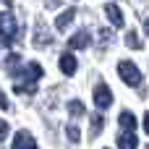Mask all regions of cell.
I'll return each mask as SVG.
<instances>
[{
	"label": "cell",
	"instance_id": "cell-20",
	"mask_svg": "<svg viewBox=\"0 0 149 149\" xmlns=\"http://www.w3.org/2000/svg\"><path fill=\"white\" fill-rule=\"evenodd\" d=\"M147 149H149V147H147Z\"/></svg>",
	"mask_w": 149,
	"mask_h": 149
},
{
	"label": "cell",
	"instance_id": "cell-5",
	"mask_svg": "<svg viewBox=\"0 0 149 149\" xmlns=\"http://www.w3.org/2000/svg\"><path fill=\"white\" fill-rule=\"evenodd\" d=\"M58 65H60V71H63L65 76H73V73H76V68H79V63H76L73 52H63V55H60V60H58Z\"/></svg>",
	"mask_w": 149,
	"mask_h": 149
},
{
	"label": "cell",
	"instance_id": "cell-16",
	"mask_svg": "<svg viewBox=\"0 0 149 149\" xmlns=\"http://www.w3.org/2000/svg\"><path fill=\"white\" fill-rule=\"evenodd\" d=\"M113 42V31L110 29H100V45L105 47V45H110Z\"/></svg>",
	"mask_w": 149,
	"mask_h": 149
},
{
	"label": "cell",
	"instance_id": "cell-18",
	"mask_svg": "<svg viewBox=\"0 0 149 149\" xmlns=\"http://www.w3.org/2000/svg\"><path fill=\"white\" fill-rule=\"evenodd\" d=\"M144 131H147V134H149V113H147V115H144Z\"/></svg>",
	"mask_w": 149,
	"mask_h": 149
},
{
	"label": "cell",
	"instance_id": "cell-12",
	"mask_svg": "<svg viewBox=\"0 0 149 149\" xmlns=\"http://www.w3.org/2000/svg\"><path fill=\"white\" fill-rule=\"evenodd\" d=\"M118 123H120V126H123L126 131H134V128H136V118H134V115H131L128 110H123V113H120Z\"/></svg>",
	"mask_w": 149,
	"mask_h": 149
},
{
	"label": "cell",
	"instance_id": "cell-4",
	"mask_svg": "<svg viewBox=\"0 0 149 149\" xmlns=\"http://www.w3.org/2000/svg\"><path fill=\"white\" fill-rule=\"evenodd\" d=\"M94 105H97L100 110H107V107L113 105V92H110V86H105V84H97V86H94Z\"/></svg>",
	"mask_w": 149,
	"mask_h": 149
},
{
	"label": "cell",
	"instance_id": "cell-6",
	"mask_svg": "<svg viewBox=\"0 0 149 149\" xmlns=\"http://www.w3.org/2000/svg\"><path fill=\"white\" fill-rule=\"evenodd\" d=\"M13 149H37V141H34V136H31V134L18 131V134H16V139H13Z\"/></svg>",
	"mask_w": 149,
	"mask_h": 149
},
{
	"label": "cell",
	"instance_id": "cell-14",
	"mask_svg": "<svg viewBox=\"0 0 149 149\" xmlns=\"http://www.w3.org/2000/svg\"><path fill=\"white\" fill-rule=\"evenodd\" d=\"M68 113H71L73 118H81V115L86 113V110H84V102H79V100H71V102H68Z\"/></svg>",
	"mask_w": 149,
	"mask_h": 149
},
{
	"label": "cell",
	"instance_id": "cell-8",
	"mask_svg": "<svg viewBox=\"0 0 149 149\" xmlns=\"http://www.w3.org/2000/svg\"><path fill=\"white\" fill-rule=\"evenodd\" d=\"M86 47H89V34H86L84 29L68 39V50H86Z\"/></svg>",
	"mask_w": 149,
	"mask_h": 149
},
{
	"label": "cell",
	"instance_id": "cell-3",
	"mask_svg": "<svg viewBox=\"0 0 149 149\" xmlns=\"http://www.w3.org/2000/svg\"><path fill=\"white\" fill-rule=\"evenodd\" d=\"M118 73H120V79H123L128 86H139V84H141V71H139L131 60H120V63H118Z\"/></svg>",
	"mask_w": 149,
	"mask_h": 149
},
{
	"label": "cell",
	"instance_id": "cell-13",
	"mask_svg": "<svg viewBox=\"0 0 149 149\" xmlns=\"http://www.w3.org/2000/svg\"><path fill=\"white\" fill-rule=\"evenodd\" d=\"M126 45L131 47V50H141V39H139V34L131 29V31H126Z\"/></svg>",
	"mask_w": 149,
	"mask_h": 149
},
{
	"label": "cell",
	"instance_id": "cell-17",
	"mask_svg": "<svg viewBox=\"0 0 149 149\" xmlns=\"http://www.w3.org/2000/svg\"><path fill=\"white\" fill-rule=\"evenodd\" d=\"M65 134H68V139H71V141H79V139H81V131H79L76 126H68V128H65Z\"/></svg>",
	"mask_w": 149,
	"mask_h": 149
},
{
	"label": "cell",
	"instance_id": "cell-15",
	"mask_svg": "<svg viewBox=\"0 0 149 149\" xmlns=\"http://www.w3.org/2000/svg\"><path fill=\"white\" fill-rule=\"evenodd\" d=\"M102 126H105V115L102 113H94L92 115V136H97L102 131Z\"/></svg>",
	"mask_w": 149,
	"mask_h": 149
},
{
	"label": "cell",
	"instance_id": "cell-1",
	"mask_svg": "<svg viewBox=\"0 0 149 149\" xmlns=\"http://www.w3.org/2000/svg\"><path fill=\"white\" fill-rule=\"evenodd\" d=\"M39 79H42V65L39 63H26V68L21 71V81L13 86V92L16 94H34Z\"/></svg>",
	"mask_w": 149,
	"mask_h": 149
},
{
	"label": "cell",
	"instance_id": "cell-19",
	"mask_svg": "<svg viewBox=\"0 0 149 149\" xmlns=\"http://www.w3.org/2000/svg\"><path fill=\"white\" fill-rule=\"evenodd\" d=\"M144 29H147V34H149V18H147V24H144Z\"/></svg>",
	"mask_w": 149,
	"mask_h": 149
},
{
	"label": "cell",
	"instance_id": "cell-2",
	"mask_svg": "<svg viewBox=\"0 0 149 149\" xmlns=\"http://www.w3.org/2000/svg\"><path fill=\"white\" fill-rule=\"evenodd\" d=\"M0 26H3V45H5V47H10V45H13V39H16V34H18V24H16V18L10 16V10H3Z\"/></svg>",
	"mask_w": 149,
	"mask_h": 149
},
{
	"label": "cell",
	"instance_id": "cell-11",
	"mask_svg": "<svg viewBox=\"0 0 149 149\" xmlns=\"http://www.w3.org/2000/svg\"><path fill=\"white\" fill-rule=\"evenodd\" d=\"M118 149H136V136H134L131 131L120 134V136H118Z\"/></svg>",
	"mask_w": 149,
	"mask_h": 149
},
{
	"label": "cell",
	"instance_id": "cell-7",
	"mask_svg": "<svg viewBox=\"0 0 149 149\" xmlns=\"http://www.w3.org/2000/svg\"><path fill=\"white\" fill-rule=\"evenodd\" d=\"M50 42H52L50 31H47V26L39 21V24H37V31H34V47H47Z\"/></svg>",
	"mask_w": 149,
	"mask_h": 149
},
{
	"label": "cell",
	"instance_id": "cell-9",
	"mask_svg": "<svg viewBox=\"0 0 149 149\" xmlns=\"http://www.w3.org/2000/svg\"><path fill=\"white\" fill-rule=\"evenodd\" d=\"M73 18H76V8H65V10L55 18V26L63 31V29H68V26H71V21H73Z\"/></svg>",
	"mask_w": 149,
	"mask_h": 149
},
{
	"label": "cell",
	"instance_id": "cell-10",
	"mask_svg": "<svg viewBox=\"0 0 149 149\" xmlns=\"http://www.w3.org/2000/svg\"><path fill=\"white\" fill-rule=\"evenodd\" d=\"M105 13H107V18H110L115 26H123V13H120V8H118L115 3H107V5H105Z\"/></svg>",
	"mask_w": 149,
	"mask_h": 149
}]
</instances>
